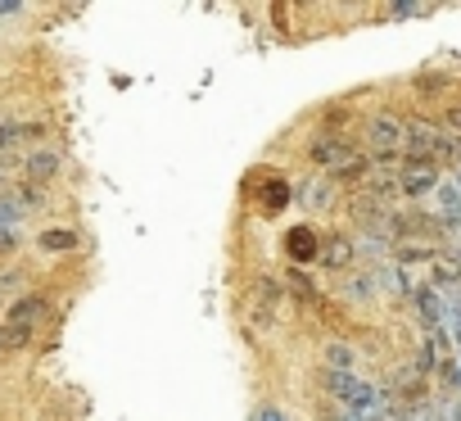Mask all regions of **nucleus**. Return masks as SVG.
I'll return each mask as SVG.
<instances>
[{"mask_svg": "<svg viewBox=\"0 0 461 421\" xmlns=\"http://www.w3.org/2000/svg\"><path fill=\"white\" fill-rule=\"evenodd\" d=\"M321 358H326L330 371H353V349H348V344H326Z\"/></svg>", "mask_w": 461, "mask_h": 421, "instance_id": "nucleus-10", "label": "nucleus"}, {"mask_svg": "<svg viewBox=\"0 0 461 421\" xmlns=\"http://www.w3.org/2000/svg\"><path fill=\"white\" fill-rule=\"evenodd\" d=\"M447 123H452V127H461V109H447Z\"/></svg>", "mask_w": 461, "mask_h": 421, "instance_id": "nucleus-14", "label": "nucleus"}, {"mask_svg": "<svg viewBox=\"0 0 461 421\" xmlns=\"http://www.w3.org/2000/svg\"><path fill=\"white\" fill-rule=\"evenodd\" d=\"M326 385L335 389V398L344 403V416H366V421H384V398L375 385L357 380L353 371H330Z\"/></svg>", "mask_w": 461, "mask_h": 421, "instance_id": "nucleus-1", "label": "nucleus"}, {"mask_svg": "<svg viewBox=\"0 0 461 421\" xmlns=\"http://www.w3.org/2000/svg\"><path fill=\"white\" fill-rule=\"evenodd\" d=\"M366 136H371V145L375 150H402L407 145V123H398V118H389V114H380V118H371L366 123Z\"/></svg>", "mask_w": 461, "mask_h": 421, "instance_id": "nucleus-4", "label": "nucleus"}, {"mask_svg": "<svg viewBox=\"0 0 461 421\" xmlns=\"http://www.w3.org/2000/svg\"><path fill=\"white\" fill-rule=\"evenodd\" d=\"M19 218H23L19 204H14V199H0V236H10V232L19 227Z\"/></svg>", "mask_w": 461, "mask_h": 421, "instance_id": "nucleus-11", "label": "nucleus"}, {"mask_svg": "<svg viewBox=\"0 0 461 421\" xmlns=\"http://www.w3.org/2000/svg\"><path fill=\"white\" fill-rule=\"evenodd\" d=\"M312 245H317V236H312L308 227H294V232L285 236V250H290L294 259H312Z\"/></svg>", "mask_w": 461, "mask_h": 421, "instance_id": "nucleus-8", "label": "nucleus"}, {"mask_svg": "<svg viewBox=\"0 0 461 421\" xmlns=\"http://www.w3.org/2000/svg\"><path fill=\"white\" fill-rule=\"evenodd\" d=\"M28 172H32V181H50V177L59 172V159H55V150H37V154L28 159Z\"/></svg>", "mask_w": 461, "mask_h": 421, "instance_id": "nucleus-7", "label": "nucleus"}, {"mask_svg": "<svg viewBox=\"0 0 461 421\" xmlns=\"http://www.w3.org/2000/svg\"><path fill=\"white\" fill-rule=\"evenodd\" d=\"M429 214L438 218V223H461V186L456 181H438L434 190H429Z\"/></svg>", "mask_w": 461, "mask_h": 421, "instance_id": "nucleus-3", "label": "nucleus"}, {"mask_svg": "<svg viewBox=\"0 0 461 421\" xmlns=\"http://www.w3.org/2000/svg\"><path fill=\"white\" fill-rule=\"evenodd\" d=\"M456 159H461V154H456Z\"/></svg>", "mask_w": 461, "mask_h": 421, "instance_id": "nucleus-16", "label": "nucleus"}, {"mask_svg": "<svg viewBox=\"0 0 461 421\" xmlns=\"http://www.w3.org/2000/svg\"><path fill=\"white\" fill-rule=\"evenodd\" d=\"M420 421H434V416H420Z\"/></svg>", "mask_w": 461, "mask_h": 421, "instance_id": "nucleus-15", "label": "nucleus"}, {"mask_svg": "<svg viewBox=\"0 0 461 421\" xmlns=\"http://www.w3.org/2000/svg\"><path fill=\"white\" fill-rule=\"evenodd\" d=\"M398 186H402L407 195H429V190L438 186V172H434V163H407L402 177H398Z\"/></svg>", "mask_w": 461, "mask_h": 421, "instance_id": "nucleus-6", "label": "nucleus"}, {"mask_svg": "<svg viewBox=\"0 0 461 421\" xmlns=\"http://www.w3.org/2000/svg\"><path fill=\"white\" fill-rule=\"evenodd\" d=\"M312 159H317V163H326V168H335V172L357 168V154H353L344 141H335V136H321V141L312 145Z\"/></svg>", "mask_w": 461, "mask_h": 421, "instance_id": "nucleus-5", "label": "nucleus"}, {"mask_svg": "<svg viewBox=\"0 0 461 421\" xmlns=\"http://www.w3.org/2000/svg\"><path fill=\"white\" fill-rule=\"evenodd\" d=\"M37 245L50 250V254H64V250H77V236H73V232H41Z\"/></svg>", "mask_w": 461, "mask_h": 421, "instance_id": "nucleus-9", "label": "nucleus"}, {"mask_svg": "<svg viewBox=\"0 0 461 421\" xmlns=\"http://www.w3.org/2000/svg\"><path fill=\"white\" fill-rule=\"evenodd\" d=\"M321 259L339 268V263H348V245H344V241H330V254H321Z\"/></svg>", "mask_w": 461, "mask_h": 421, "instance_id": "nucleus-12", "label": "nucleus"}, {"mask_svg": "<svg viewBox=\"0 0 461 421\" xmlns=\"http://www.w3.org/2000/svg\"><path fill=\"white\" fill-rule=\"evenodd\" d=\"M46 317H50V304H46V299H37V295H28L23 304H14V308H10L5 326H10L14 335H23V340H28V331H32V326H41Z\"/></svg>", "mask_w": 461, "mask_h": 421, "instance_id": "nucleus-2", "label": "nucleus"}, {"mask_svg": "<svg viewBox=\"0 0 461 421\" xmlns=\"http://www.w3.org/2000/svg\"><path fill=\"white\" fill-rule=\"evenodd\" d=\"M254 421H285V412H281V407H272V403H263V407L254 412Z\"/></svg>", "mask_w": 461, "mask_h": 421, "instance_id": "nucleus-13", "label": "nucleus"}]
</instances>
